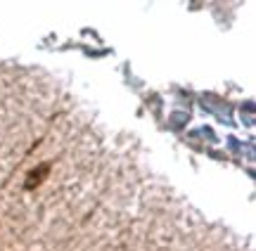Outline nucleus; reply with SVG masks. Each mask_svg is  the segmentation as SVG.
<instances>
[{"mask_svg": "<svg viewBox=\"0 0 256 251\" xmlns=\"http://www.w3.org/2000/svg\"><path fill=\"white\" fill-rule=\"evenodd\" d=\"M50 168H52V164H40V166H36L34 171H28L26 176V183H24V187L26 190H36L43 180L48 178V173H50Z\"/></svg>", "mask_w": 256, "mask_h": 251, "instance_id": "1", "label": "nucleus"}]
</instances>
